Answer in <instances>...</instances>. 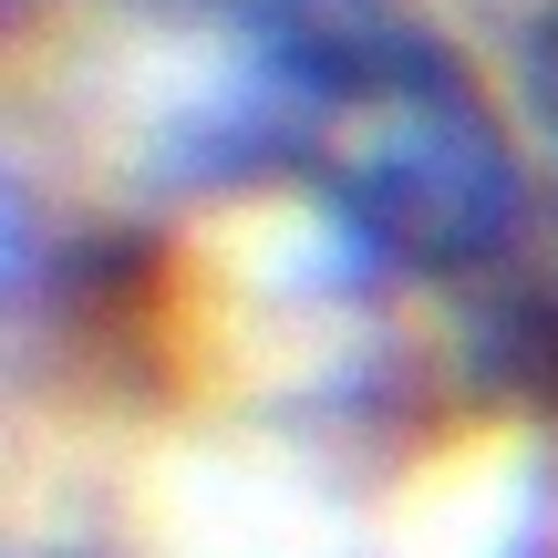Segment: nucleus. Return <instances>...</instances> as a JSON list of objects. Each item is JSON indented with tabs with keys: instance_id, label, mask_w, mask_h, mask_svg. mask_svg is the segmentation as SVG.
Segmentation results:
<instances>
[{
	"instance_id": "f257e3e1",
	"label": "nucleus",
	"mask_w": 558,
	"mask_h": 558,
	"mask_svg": "<svg viewBox=\"0 0 558 558\" xmlns=\"http://www.w3.org/2000/svg\"><path fill=\"white\" fill-rule=\"evenodd\" d=\"M320 207H331V239L383 279H476L518 248L527 177L497 114L465 94V73L435 62L393 104H373V135L331 166Z\"/></svg>"
},
{
	"instance_id": "f03ea898",
	"label": "nucleus",
	"mask_w": 558,
	"mask_h": 558,
	"mask_svg": "<svg viewBox=\"0 0 558 558\" xmlns=\"http://www.w3.org/2000/svg\"><path fill=\"white\" fill-rule=\"evenodd\" d=\"M527 104H538V124L558 135V21H538V41H527Z\"/></svg>"
}]
</instances>
